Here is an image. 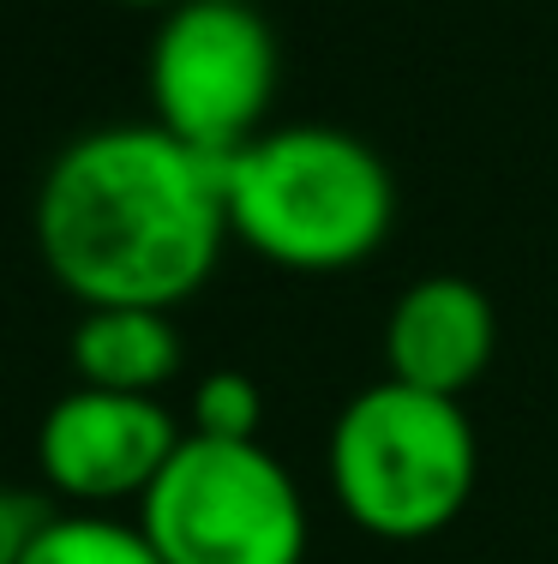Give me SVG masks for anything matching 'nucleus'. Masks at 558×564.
Listing matches in <instances>:
<instances>
[{
  "instance_id": "nucleus-1",
  "label": "nucleus",
  "mask_w": 558,
  "mask_h": 564,
  "mask_svg": "<svg viewBox=\"0 0 558 564\" xmlns=\"http://www.w3.org/2000/svg\"><path fill=\"white\" fill-rule=\"evenodd\" d=\"M222 240V163L156 120L78 132L36 186V247L78 306L175 313L210 282Z\"/></svg>"
},
{
  "instance_id": "nucleus-2",
  "label": "nucleus",
  "mask_w": 558,
  "mask_h": 564,
  "mask_svg": "<svg viewBox=\"0 0 558 564\" xmlns=\"http://www.w3.org/2000/svg\"><path fill=\"white\" fill-rule=\"evenodd\" d=\"M229 235L283 271H354L396 223V181L342 127H264L222 156Z\"/></svg>"
},
{
  "instance_id": "nucleus-3",
  "label": "nucleus",
  "mask_w": 558,
  "mask_h": 564,
  "mask_svg": "<svg viewBox=\"0 0 558 564\" xmlns=\"http://www.w3.org/2000/svg\"><path fill=\"white\" fill-rule=\"evenodd\" d=\"M481 445L462 397L379 379L342 402L325 438V480L337 510L372 541L415 546L445 534L474 499Z\"/></svg>"
},
{
  "instance_id": "nucleus-4",
  "label": "nucleus",
  "mask_w": 558,
  "mask_h": 564,
  "mask_svg": "<svg viewBox=\"0 0 558 564\" xmlns=\"http://www.w3.org/2000/svg\"><path fill=\"white\" fill-rule=\"evenodd\" d=\"M139 529L163 564H307L313 522L295 475L259 438L186 433L151 492Z\"/></svg>"
},
{
  "instance_id": "nucleus-5",
  "label": "nucleus",
  "mask_w": 558,
  "mask_h": 564,
  "mask_svg": "<svg viewBox=\"0 0 558 564\" xmlns=\"http://www.w3.org/2000/svg\"><path fill=\"white\" fill-rule=\"evenodd\" d=\"M144 78L156 127L222 163L264 132L283 55L252 0H180L156 24Z\"/></svg>"
},
{
  "instance_id": "nucleus-6",
  "label": "nucleus",
  "mask_w": 558,
  "mask_h": 564,
  "mask_svg": "<svg viewBox=\"0 0 558 564\" xmlns=\"http://www.w3.org/2000/svg\"><path fill=\"white\" fill-rule=\"evenodd\" d=\"M180 438L186 433L156 397L78 384L36 426V468L78 510H109L121 499H144Z\"/></svg>"
},
{
  "instance_id": "nucleus-7",
  "label": "nucleus",
  "mask_w": 558,
  "mask_h": 564,
  "mask_svg": "<svg viewBox=\"0 0 558 564\" xmlns=\"http://www.w3.org/2000/svg\"><path fill=\"white\" fill-rule=\"evenodd\" d=\"M499 355V313L469 276H420L384 318L391 379L438 397H462Z\"/></svg>"
},
{
  "instance_id": "nucleus-8",
  "label": "nucleus",
  "mask_w": 558,
  "mask_h": 564,
  "mask_svg": "<svg viewBox=\"0 0 558 564\" xmlns=\"http://www.w3.org/2000/svg\"><path fill=\"white\" fill-rule=\"evenodd\" d=\"M73 372L97 391L156 397L180 372V330L163 306H85L73 330Z\"/></svg>"
},
{
  "instance_id": "nucleus-9",
  "label": "nucleus",
  "mask_w": 558,
  "mask_h": 564,
  "mask_svg": "<svg viewBox=\"0 0 558 564\" xmlns=\"http://www.w3.org/2000/svg\"><path fill=\"white\" fill-rule=\"evenodd\" d=\"M19 564H163V553L139 522H121L109 510H73L48 517Z\"/></svg>"
},
{
  "instance_id": "nucleus-10",
  "label": "nucleus",
  "mask_w": 558,
  "mask_h": 564,
  "mask_svg": "<svg viewBox=\"0 0 558 564\" xmlns=\"http://www.w3.org/2000/svg\"><path fill=\"white\" fill-rule=\"evenodd\" d=\"M264 397L247 372H210L193 391V433L205 438H259Z\"/></svg>"
},
{
  "instance_id": "nucleus-11",
  "label": "nucleus",
  "mask_w": 558,
  "mask_h": 564,
  "mask_svg": "<svg viewBox=\"0 0 558 564\" xmlns=\"http://www.w3.org/2000/svg\"><path fill=\"white\" fill-rule=\"evenodd\" d=\"M48 522V510L36 499H24V492L0 487V564H19L24 546L36 541V529Z\"/></svg>"
},
{
  "instance_id": "nucleus-12",
  "label": "nucleus",
  "mask_w": 558,
  "mask_h": 564,
  "mask_svg": "<svg viewBox=\"0 0 558 564\" xmlns=\"http://www.w3.org/2000/svg\"><path fill=\"white\" fill-rule=\"evenodd\" d=\"M114 7H139V12H168V7H180V0H114Z\"/></svg>"
}]
</instances>
